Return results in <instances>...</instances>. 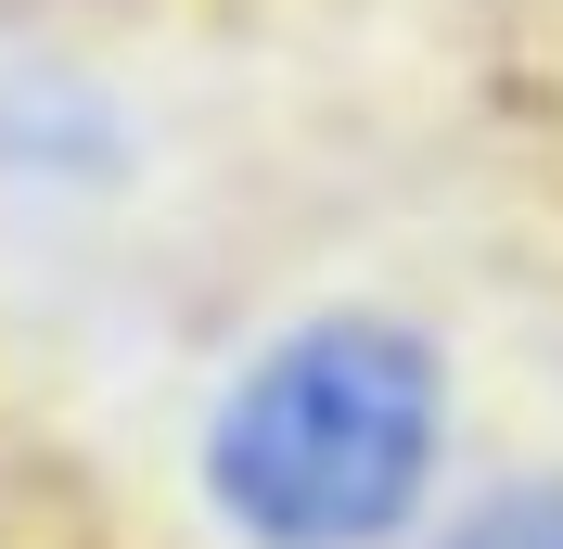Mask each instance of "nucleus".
Returning <instances> with one entry per match:
<instances>
[{"label": "nucleus", "mask_w": 563, "mask_h": 549, "mask_svg": "<svg viewBox=\"0 0 563 549\" xmlns=\"http://www.w3.org/2000/svg\"><path fill=\"white\" fill-rule=\"evenodd\" d=\"M449 460V358L397 307H308L218 383L192 485L244 549H397Z\"/></svg>", "instance_id": "f257e3e1"}, {"label": "nucleus", "mask_w": 563, "mask_h": 549, "mask_svg": "<svg viewBox=\"0 0 563 549\" xmlns=\"http://www.w3.org/2000/svg\"><path fill=\"white\" fill-rule=\"evenodd\" d=\"M435 549H563V473H499V485H474V498L435 524Z\"/></svg>", "instance_id": "f03ea898"}]
</instances>
